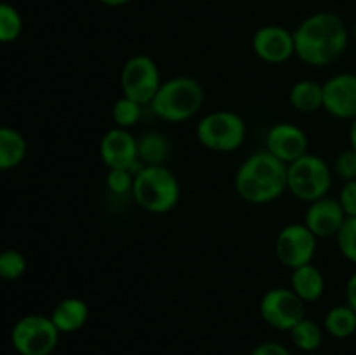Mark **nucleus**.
Wrapping results in <instances>:
<instances>
[{
	"label": "nucleus",
	"instance_id": "f257e3e1",
	"mask_svg": "<svg viewBox=\"0 0 356 355\" xmlns=\"http://www.w3.org/2000/svg\"><path fill=\"white\" fill-rule=\"evenodd\" d=\"M350 37V28L339 14L318 10L305 17L294 30L296 56L305 65L323 68L346 52Z\"/></svg>",
	"mask_w": 356,
	"mask_h": 355
},
{
	"label": "nucleus",
	"instance_id": "f03ea898",
	"mask_svg": "<svg viewBox=\"0 0 356 355\" xmlns=\"http://www.w3.org/2000/svg\"><path fill=\"white\" fill-rule=\"evenodd\" d=\"M235 191L242 200L254 205L278 200L287 191V164L268 150L250 153L236 169Z\"/></svg>",
	"mask_w": 356,
	"mask_h": 355
},
{
	"label": "nucleus",
	"instance_id": "7ed1b4c3",
	"mask_svg": "<svg viewBox=\"0 0 356 355\" xmlns=\"http://www.w3.org/2000/svg\"><path fill=\"white\" fill-rule=\"evenodd\" d=\"M205 90L193 77L179 75L162 82L159 93L149 103L153 115L169 124H181L193 118L202 110Z\"/></svg>",
	"mask_w": 356,
	"mask_h": 355
},
{
	"label": "nucleus",
	"instance_id": "20e7f679",
	"mask_svg": "<svg viewBox=\"0 0 356 355\" xmlns=\"http://www.w3.org/2000/svg\"><path fill=\"white\" fill-rule=\"evenodd\" d=\"M132 197L145 211L165 214L179 204V180L167 166H141L136 173Z\"/></svg>",
	"mask_w": 356,
	"mask_h": 355
},
{
	"label": "nucleus",
	"instance_id": "39448f33",
	"mask_svg": "<svg viewBox=\"0 0 356 355\" xmlns=\"http://www.w3.org/2000/svg\"><path fill=\"white\" fill-rule=\"evenodd\" d=\"M332 180V166L315 153L308 152L287 166V191L306 204L327 197Z\"/></svg>",
	"mask_w": 356,
	"mask_h": 355
},
{
	"label": "nucleus",
	"instance_id": "423d86ee",
	"mask_svg": "<svg viewBox=\"0 0 356 355\" xmlns=\"http://www.w3.org/2000/svg\"><path fill=\"white\" fill-rule=\"evenodd\" d=\"M195 132L204 148L218 153H232L245 143L247 122L232 110H216L198 120Z\"/></svg>",
	"mask_w": 356,
	"mask_h": 355
},
{
	"label": "nucleus",
	"instance_id": "0eeeda50",
	"mask_svg": "<svg viewBox=\"0 0 356 355\" xmlns=\"http://www.w3.org/2000/svg\"><path fill=\"white\" fill-rule=\"evenodd\" d=\"M59 331L51 317L30 313L10 331V343L19 355H51L59 343Z\"/></svg>",
	"mask_w": 356,
	"mask_h": 355
},
{
	"label": "nucleus",
	"instance_id": "6e6552de",
	"mask_svg": "<svg viewBox=\"0 0 356 355\" xmlns=\"http://www.w3.org/2000/svg\"><path fill=\"white\" fill-rule=\"evenodd\" d=\"M162 86V77L155 59L146 54H136L124 63L120 72V87L124 96L149 106Z\"/></svg>",
	"mask_w": 356,
	"mask_h": 355
},
{
	"label": "nucleus",
	"instance_id": "1a4fd4ad",
	"mask_svg": "<svg viewBox=\"0 0 356 355\" xmlns=\"http://www.w3.org/2000/svg\"><path fill=\"white\" fill-rule=\"evenodd\" d=\"M261 319L277 331H291L306 317V303L291 287H271L259 301Z\"/></svg>",
	"mask_w": 356,
	"mask_h": 355
},
{
	"label": "nucleus",
	"instance_id": "9d476101",
	"mask_svg": "<svg viewBox=\"0 0 356 355\" xmlns=\"http://www.w3.org/2000/svg\"><path fill=\"white\" fill-rule=\"evenodd\" d=\"M318 239L305 223H291L278 232L275 240V254L280 265L289 270L313 263Z\"/></svg>",
	"mask_w": 356,
	"mask_h": 355
},
{
	"label": "nucleus",
	"instance_id": "9b49d317",
	"mask_svg": "<svg viewBox=\"0 0 356 355\" xmlns=\"http://www.w3.org/2000/svg\"><path fill=\"white\" fill-rule=\"evenodd\" d=\"M252 51L268 65H282L296 56L294 31L282 24H264L254 33Z\"/></svg>",
	"mask_w": 356,
	"mask_h": 355
},
{
	"label": "nucleus",
	"instance_id": "f8f14e48",
	"mask_svg": "<svg viewBox=\"0 0 356 355\" xmlns=\"http://www.w3.org/2000/svg\"><path fill=\"white\" fill-rule=\"evenodd\" d=\"M323 110L337 120H355L356 73L341 72L323 82Z\"/></svg>",
	"mask_w": 356,
	"mask_h": 355
},
{
	"label": "nucleus",
	"instance_id": "ddd939ff",
	"mask_svg": "<svg viewBox=\"0 0 356 355\" xmlns=\"http://www.w3.org/2000/svg\"><path fill=\"white\" fill-rule=\"evenodd\" d=\"M99 157L108 169H136L141 167L138 160V138L129 129L111 127L99 141Z\"/></svg>",
	"mask_w": 356,
	"mask_h": 355
},
{
	"label": "nucleus",
	"instance_id": "4468645a",
	"mask_svg": "<svg viewBox=\"0 0 356 355\" xmlns=\"http://www.w3.org/2000/svg\"><path fill=\"white\" fill-rule=\"evenodd\" d=\"M308 134L305 129L291 122H278L271 125L264 138V150L282 160L284 164H291L299 157L308 153Z\"/></svg>",
	"mask_w": 356,
	"mask_h": 355
},
{
	"label": "nucleus",
	"instance_id": "2eb2a0df",
	"mask_svg": "<svg viewBox=\"0 0 356 355\" xmlns=\"http://www.w3.org/2000/svg\"><path fill=\"white\" fill-rule=\"evenodd\" d=\"M344 221H346V214H344L339 200L327 195V197L308 204L302 223L320 240L336 237Z\"/></svg>",
	"mask_w": 356,
	"mask_h": 355
},
{
	"label": "nucleus",
	"instance_id": "dca6fc26",
	"mask_svg": "<svg viewBox=\"0 0 356 355\" xmlns=\"http://www.w3.org/2000/svg\"><path fill=\"white\" fill-rule=\"evenodd\" d=\"M49 317L52 319L54 326L58 327L59 333L72 334L82 329L87 324V320H89V306L82 298L70 296V298L61 299L52 308Z\"/></svg>",
	"mask_w": 356,
	"mask_h": 355
},
{
	"label": "nucleus",
	"instance_id": "f3484780",
	"mask_svg": "<svg viewBox=\"0 0 356 355\" xmlns=\"http://www.w3.org/2000/svg\"><path fill=\"white\" fill-rule=\"evenodd\" d=\"M291 289L305 303H315L325 292V277L316 265H302L292 270Z\"/></svg>",
	"mask_w": 356,
	"mask_h": 355
},
{
	"label": "nucleus",
	"instance_id": "a211bd4d",
	"mask_svg": "<svg viewBox=\"0 0 356 355\" xmlns=\"http://www.w3.org/2000/svg\"><path fill=\"white\" fill-rule=\"evenodd\" d=\"M289 103L296 111L305 115L323 110V84L312 79L298 80L289 90Z\"/></svg>",
	"mask_w": 356,
	"mask_h": 355
},
{
	"label": "nucleus",
	"instance_id": "6ab92c4d",
	"mask_svg": "<svg viewBox=\"0 0 356 355\" xmlns=\"http://www.w3.org/2000/svg\"><path fill=\"white\" fill-rule=\"evenodd\" d=\"M28 145L24 136L13 127L0 125V171L21 166L26 157Z\"/></svg>",
	"mask_w": 356,
	"mask_h": 355
},
{
	"label": "nucleus",
	"instance_id": "aec40b11",
	"mask_svg": "<svg viewBox=\"0 0 356 355\" xmlns=\"http://www.w3.org/2000/svg\"><path fill=\"white\" fill-rule=\"evenodd\" d=\"M170 155V141L162 132H146L138 139V160L141 166H165Z\"/></svg>",
	"mask_w": 356,
	"mask_h": 355
},
{
	"label": "nucleus",
	"instance_id": "412c9836",
	"mask_svg": "<svg viewBox=\"0 0 356 355\" xmlns=\"http://www.w3.org/2000/svg\"><path fill=\"white\" fill-rule=\"evenodd\" d=\"M323 331L336 340H346L356 333V312L350 305H336L323 317Z\"/></svg>",
	"mask_w": 356,
	"mask_h": 355
},
{
	"label": "nucleus",
	"instance_id": "4be33fe9",
	"mask_svg": "<svg viewBox=\"0 0 356 355\" xmlns=\"http://www.w3.org/2000/svg\"><path fill=\"white\" fill-rule=\"evenodd\" d=\"M291 341L299 352L302 354H313V352H318V348L323 343V327L318 322H315L313 319L305 317L302 320H299L291 331Z\"/></svg>",
	"mask_w": 356,
	"mask_h": 355
},
{
	"label": "nucleus",
	"instance_id": "5701e85b",
	"mask_svg": "<svg viewBox=\"0 0 356 355\" xmlns=\"http://www.w3.org/2000/svg\"><path fill=\"white\" fill-rule=\"evenodd\" d=\"M143 115V104H139L138 101L131 100V97L124 96L122 94L117 101L113 103L111 108V118L115 122V127L122 129H131L141 120Z\"/></svg>",
	"mask_w": 356,
	"mask_h": 355
},
{
	"label": "nucleus",
	"instance_id": "b1692460",
	"mask_svg": "<svg viewBox=\"0 0 356 355\" xmlns=\"http://www.w3.org/2000/svg\"><path fill=\"white\" fill-rule=\"evenodd\" d=\"M23 31V17L19 10L7 2H0V44L17 40Z\"/></svg>",
	"mask_w": 356,
	"mask_h": 355
},
{
	"label": "nucleus",
	"instance_id": "393cba45",
	"mask_svg": "<svg viewBox=\"0 0 356 355\" xmlns=\"http://www.w3.org/2000/svg\"><path fill=\"white\" fill-rule=\"evenodd\" d=\"M26 258L16 249H6L0 253V278L3 281H17L26 271Z\"/></svg>",
	"mask_w": 356,
	"mask_h": 355
},
{
	"label": "nucleus",
	"instance_id": "a878e982",
	"mask_svg": "<svg viewBox=\"0 0 356 355\" xmlns=\"http://www.w3.org/2000/svg\"><path fill=\"white\" fill-rule=\"evenodd\" d=\"M334 239L344 260L356 267V218H346Z\"/></svg>",
	"mask_w": 356,
	"mask_h": 355
},
{
	"label": "nucleus",
	"instance_id": "bb28decb",
	"mask_svg": "<svg viewBox=\"0 0 356 355\" xmlns=\"http://www.w3.org/2000/svg\"><path fill=\"white\" fill-rule=\"evenodd\" d=\"M138 171L136 169H108L106 188L113 195L132 194L134 178H136V173H138Z\"/></svg>",
	"mask_w": 356,
	"mask_h": 355
},
{
	"label": "nucleus",
	"instance_id": "cd10ccee",
	"mask_svg": "<svg viewBox=\"0 0 356 355\" xmlns=\"http://www.w3.org/2000/svg\"><path fill=\"white\" fill-rule=\"evenodd\" d=\"M332 173L334 176L339 178L343 183L346 181L356 180V150L346 148L334 159L332 164Z\"/></svg>",
	"mask_w": 356,
	"mask_h": 355
},
{
	"label": "nucleus",
	"instance_id": "c85d7f7f",
	"mask_svg": "<svg viewBox=\"0 0 356 355\" xmlns=\"http://www.w3.org/2000/svg\"><path fill=\"white\" fill-rule=\"evenodd\" d=\"M337 200H339L346 218H356V180L343 183Z\"/></svg>",
	"mask_w": 356,
	"mask_h": 355
},
{
	"label": "nucleus",
	"instance_id": "c756f323",
	"mask_svg": "<svg viewBox=\"0 0 356 355\" xmlns=\"http://www.w3.org/2000/svg\"><path fill=\"white\" fill-rule=\"evenodd\" d=\"M249 355H292L291 348L278 341H263L250 350Z\"/></svg>",
	"mask_w": 356,
	"mask_h": 355
},
{
	"label": "nucleus",
	"instance_id": "7c9ffc66",
	"mask_svg": "<svg viewBox=\"0 0 356 355\" xmlns=\"http://www.w3.org/2000/svg\"><path fill=\"white\" fill-rule=\"evenodd\" d=\"M344 298H346L344 303L350 305L356 312V270L348 277L346 285H344Z\"/></svg>",
	"mask_w": 356,
	"mask_h": 355
},
{
	"label": "nucleus",
	"instance_id": "2f4dec72",
	"mask_svg": "<svg viewBox=\"0 0 356 355\" xmlns=\"http://www.w3.org/2000/svg\"><path fill=\"white\" fill-rule=\"evenodd\" d=\"M99 2L106 7H122V6H127V3L132 2V0H99Z\"/></svg>",
	"mask_w": 356,
	"mask_h": 355
},
{
	"label": "nucleus",
	"instance_id": "473e14b6",
	"mask_svg": "<svg viewBox=\"0 0 356 355\" xmlns=\"http://www.w3.org/2000/svg\"><path fill=\"white\" fill-rule=\"evenodd\" d=\"M350 146L356 150V118L350 122Z\"/></svg>",
	"mask_w": 356,
	"mask_h": 355
},
{
	"label": "nucleus",
	"instance_id": "72a5a7b5",
	"mask_svg": "<svg viewBox=\"0 0 356 355\" xmlns=\"http://www.w3.org/2000/svg\"><path fill=\"white\" fill-rule=\"evenodd\" d=\"M351 31H353V35H355V38H356V23L353 24V30H351Z\"/></svg>",
	"mask_w": 356,
	"mask_h": 355
},
{
	"label": "nucleus",
	"instance_id": "f704fd0d",
	"mask_svg": "<svg viewBox=\"0 0 356 355\" xmlns=\"http://www.w3.org/2000/svg\"><path fill=\"white\" fill-rule=\"evenodd\" d=\"M302 355H320L318 352H313V354H302Z\"/></svg>",
	"mask_w": 356,
	"mask_h": 355
}]
</instances>
